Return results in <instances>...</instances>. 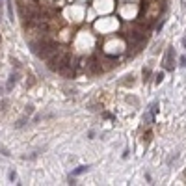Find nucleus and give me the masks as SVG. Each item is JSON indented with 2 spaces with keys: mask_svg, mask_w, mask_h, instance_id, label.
<instances>
[{
  "mask_svg": "<svg viewBox=\"0 0 186 186\" xmlns=\"http://www.w3.org/2000/svg\"><path fill=\"white\" fill-rule=\"evenodd\" d=\"M48 69L60 71V73H65V75L73 73V69H71V56L65 50H56L48 58Z\"/></svg>",
  "mask_w": 186,
  "mask_h": 186,
  "instance_id": "nucleus-1",
  "label": "nucleus"
},
{
  "mask_svg": "<svg viewBox=\"0 0 186 186\" xmlns=\"http://www.w3.org/2000/svg\"><path fill=\"white\" fill-rule=\"evenodd\" d=\"M173 67H175V63H173V47H168L166 56H164V69H166V71H171Z\"/></svg>",
  "mask_w": 186,
  "mask_h": 186,
  "instance_id": "nucleus-2",
  "label": "nucleus"
},
{
  "mask_svg": "<svg viewBox=\"0 0 186 186\" xmlns=\"http://www.w3.org/2000/svg\"><path fill=\"white\" fill-rule=\"evenodd\" d=\"M84 171H88V166H78V168L73 171V177H76V175H80V173H84Z\"/></svg>",
  "mask_w": 186,
  "mask_h": 186,
  "instance_id": "nucleus-3",
  "label": "nucleus"
},
{
  "mask_svg": "<svg viewBox=\"0 0 186 186\" xmlns=\"http://www.w3.org/2000/svg\"><path fill=\"white\" fill-rule=\"evenodd\" d=\"M153 119H155V116H153L151 112H147V114L143 116V123H147V125H149V123H153Z\"/></svg>",
  "mask_w": 186,
  "mask_h": 186,
  "instance_id": "nucleus-4",
  "label": "nucleus"
},
{
  "mask_svg": "<svg viewBox=\"0 0 186 186\" xmlns=\"http://www.w3.org/2000/svg\"><path fill=\"white\" fill-rule=\"evenodd\" d=\"M15 80H17V75H11L9 80H7V89H11V88L15 86Z\"/></svg>",
  "mask_w": 186,
  "mask_h": 186,
  "instance_id": "nucleus-5",
  "label": "nucleus"
},
{
  "mask_svg": "<svg viewBox=\"0 0 186 186\" xmlns=\"http://www.w3.org/2000/svg\"><path fill=\"white\" fill-rule=\"evenodd\" d=\"M149 112H151L153 116H157V114H158V102H153V104L149 106Z\"/></svg>",
  "mask_w": 186,
  "mask_h": 186,
  "instance_id": "nucleus-6",
  "label": "nucleus"
},
{
  "mask_svg": "<svg viewBox=\"0 0 186 186\" xmlns=\"http://www.w3.org/2000/svg\"><path fill=\"white\" fill-rule=\"evenodd\" d=\"M7 179H9L11 183H15V181H17V173H15V171H9V175H7Z\"/></svg>",
  "mask_w": 186,
  "mask_h": 186,
  "instance_id": "nucleus-7",
  "label": "nucleus"
},
{
  "mask_svg": "<svg viewBox=\"0 0 186 186\" xmlns=\"http://www.w3.org/2000/svg\"><path fill=\"white\" fill-rule=\"evenodd\" d=\"M162 80H164V73H158V75H157V84H160Z\"/></svg>",
  "mask_w": 186,
  "mask_h": 186,
  "instance_id": "nucleus-8",
  "label": "nucleus"
},
{
  "mask_svg": "<svg viewBox=\"0 0 186 186\" xmlns=\"http://www.w3.org/2000/svg\"><path fill=\"white\" fill-rule=\"evenodd\" d=\"M149 75H151V71H149V69H143V80H147Z\"/></svg>",
  "mask_w": 186,
  "mask_h": 186,
  "instance_id": "nucleus-9",
  "label": "nucleus"
},
{
  "mask_svg": "<svg viewBox=\"0 0 186 186\" xmlns=\"http://www.w3.org/2000/svg\"><path fill=\"white\" fill-rule=\"evenodd\" d=\"M181 67H186V54L181 58Z\"/></svg>",
  "mask_w": 186,
  "mask_h": 186,
  "instance_id": "nucleus-10",
  "label": "nucleus"
},
{
  "mask_svg": "<svg viewBox=\"0 0 186 186\" xmlns=\"http://www.w3.org/2000/svg\"><path fill=\"white\" fill-rule=\"evenodd\" d=\"M4 2H6V0H0V17H2V7H4Z\"/></svg>",
  "mask_w": 186,
  "mask_h": 186,
  "instance_id": "nucleus-11",
  "label": "nucleus"
},
{
  "mask_svg": "<svg viewBox=\"0 0 186 186\" xmlns=\"http://www.w3.org/2000/svg\"><path fill=\"white\" fill-rule=\"evenodd\" d=\"M183 6H184V7H186V0H183Z\"/></svg>",
  "mask_w": 186,
  "mask_h": 186,
  "instance_id": "nucleus-12",
  "label": "nucleus"
},
{
  "mask_svg": "<svg viewBox=\"0 0 186 186\" xmlns=\"http://www.w3.org/2000/svg\"><path fill=\"white\" fill-rule=\"evenodd\" d=\"M32 2H35V4H37V2H39V0H32Z\"/></svg>",
  "mask_w": 186,
  "mask_h": 186,
  "instance_id": "nucleus-13",
  "label": "nucleus"
}]
</instances>
